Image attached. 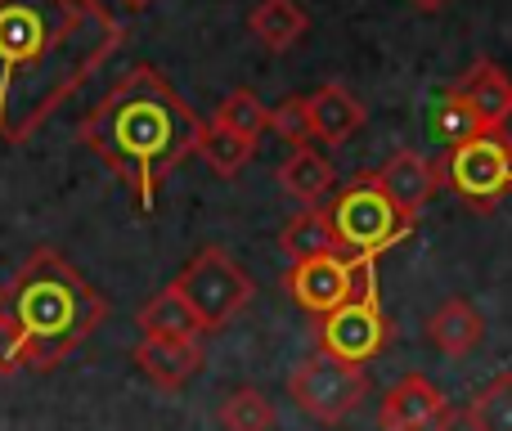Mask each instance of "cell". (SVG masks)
<instances>
[{"label": "cell", "mask_w": 512, "mask_h": 431, "mask_svg": "<svg viewBox=\"0 0 512 431\" xmlns=\"http://www.w3.org/2000/svg\"><path fill=\"white\" fill-rule=\"evenodd\" d=\"M328 220H333L337 234V256H346V261H378L391 243H400L414 229V220L391 207V198L382 194L373 176L351 180L333 198Z\"/></svg>", "instance_id": "4"}, {"label": "cell", "mask_w": 512, "mask_h": 431, "mask_svg": "<svg viewBox=\"0 0 512 431\" xmlns=\"http://www.w3.org/2000/svg\"><path fill=\"white\" fill-rule=\"evenodd\" d=\"M104 0H0V144H27L117 50Z\"/></svg>", "instance_id": "1"}, {"label": "cell", "mask_w": 512, "mask_h": 431, "mask_svg": "<svg viewBox=\"0 0 512 431\" xmlns=\"http://www.w3.org/2000/svg\"><path fill=\"white\" fill-rule=\"evenodd\" d=\"M427 337H432V346L445 355H472L481 346V337H486V319H481L468 301L454 297L427 319Z\"/></svg>", "instance_id": "17"}, {"label": "cell", "mask_w": 512, "mask_h": 431, "mask_svg": "<svg viewBox=\"0 0 512 431\" xmlns=\"http://www.w3.org/2000/svg\"><path fill=\"white\" fill-rule=\"evenodd\" d=\"M288 391H292V400H297L301 414L337 427L342 418H351L355 409L364 405V396H369V378H364V369H355V364H342V360H333V355L315 351L310 360L297 364Z\"/></svg>", "instance_id": "7"}, {"label": "cell", "mask_w": 512, "mask_h": 431, "mask_svg": "<svg viewBox=\"0 0 512 431\" xmlns=\"http://www.w3.org/2000/svg\"><path fill=\"white\" fill-rule=\"evenodd\" d=\"M373 180H378V189L391 198V207H396L400 216L414 220L427 207V198L436 194V185H441V171H436L423 153L400 149V153H391L387 167H382Z\"/></svg>", "instance_id": "13"}, {"label": "cell", "mask_w": 512, "mask_h": 431, "mask_svg": "<svg viewBox=\"0 0 512 431\" xmlns=\"http://www.w3.org/2000/svg\"><path fill=\"white\" fill-rule=\"evenodd\" d=\"M454 95L468 104V113L477 117L481 131H508L512 117V77L499 68L495 59H477L459 81H454Z\"/></svg>", "instance_id": "12"}, {"label": "cell", "mask_w": 512, "mask_h": 431, "mask_svg": "<svg viewBox=\"0 0 512 431\" xmlns=\"http://www.w3.org/2000/svg\"><path fill=\"white\" fill-rule=\"evenodd\" d=\"M252 149H256V144L243 140V135H234L230 126L203 122V135H198V158H203L216 176H239V171L248 167Z\"/></svg>", "instance_id": "20"}, {"label": "cell", "mask_w": 512, "mask_h": 431, "mask_svg": "<svg viewBox=\"0 0 512 431\" xmlns=\"http://www.w3.org/2000/svg\"><path fill=\"white\" fill-rule=\"evenodd\" d=\"M360 126H364V104L346 86L328 81V86H319L310 95V131H315V140L346 144Z\"/></svg>", "instance_id": "14"}, {"label": "cell", "mask_w": 512, "mask_h": 431, "mask_svg": "<svg viewBox=\"0 0 512 431\" xmlns=\"http://www.w3.org/2000/svg\"><path fill=\"white\" fill-rule=\"evenodd\" d=\"M441 180L477 212H495L512 194V135L508 131H477L463 144L445 149Z\"/></svg>", "instance_id": "5"}, {"label": "cell", "mask_w": 512, "mask_h": 431, "mask_svg": "<svg viewBox=\"0 0 512 431\" xmlns=\"http://www.w3.org/2000/svg\"><path fill=\"white\" fill-rule=\"evenodd\" d=\"M279 185H283V194H292L301 207H315L319 198L333 189V167H328L324 153H315L306 144V149L288 153V162L279 167Z\"/></svg>", "instance_id": "19"}, {"label": "cell", "mask_w": 512, "mask_h": 431, "mask_svg": "<svg viewBox=\"0 0 512 431\" xmlns=\"http://www.w3.org/2000/svg\"><path fill=\"white\" fill-rule=\"evenodd\" d=\"M221 427L225 431H270L274 427V405L256 387H239L221 400Z\"/></svg>", "instance_id": "23"}, {"label": "cell", "mask_w": 512, "mask_h": 431, "mask_svg": "<svg viewBox=\"0 0 512 431\" xmlns=\"http://www.w3.org/2000/svg\"><path fill=\"white\" fill-rule=\"evenodd\" d=\"M279 247L288 252L292 265H306L319 261V256H337V234H333V220H328L324 207H301L297 216L283 225Z\"/></svg>", "instance_id": "16"}, {"label": "cell", "mask_w": 512, "mask_h": 431, "mask_svg": "<svg viewBox=\"0 0 512 431\" xmlns=\"http://www.w3.org/2000/svg\"><path fill=\"white\" fill-rule=\"evenodd\" d=\"M27 369V355H23V337L14 333L5 315H0V378H14V373Z\"/></svg>", "instance_id": "26"}, {"label": "cell", "mask_w": 512, "mask_h": 431, "mask_svg": "<svg viewBox=\"0 0 512 431\" xmlns=\"http://www.w3.org/2000/svg\"><path fill=\"white\" fill-rule=\"evenodd\" d=\"M126 5H135V9H140V5H149V0H126Z\"/></svg>", "instance_id": "28"}, {"label": "cell", "mask_w": 512, "mask_h": 431, "mask_svg": "<svg viewBox=\"0 0 512 431\" xmlns=\"http://www.w3.org/2000/svg\"><path fill=\"white\" fill-rule=\"evenodd\" d=\"M288 292L301 310H310L315 319L333 315L337 306L355 297V265L346 256H319V261L292 265L288 270Z\"/></svg>", "instance_id": "10"}, {"label": "cell", "mask_w": 512, "mask_h": 431, "mask_svg": "<svg viewBox=\"0 0 512 431\" xmlns=\"http://www.w3.org/2000/svg\"><path fill=\"white\" fill-rule=\"evenodd\" d=\"M463 418L472 431H512V373H499L495 382H486Z\"/></svg>", "instance_id": "21"}, {"label": "cell", "mask_w": 512, "mask_h": 431, "mask_svg": "<svg viewBox=\"0 0 512 431\" xmlns=\"http://www.w3.org/2000/svg\"><path fill=\"white\" fill-rule=\"evenodd\" d=\"M315 333H319V351L324 355L364 369L369 360L382 355V346H387V337H391V324H387V315H382L378 297H355V301H346V306H337L333 315L319 319Z\"/></svg>", "instance_id": "8"}, {"label": "cell", "mask_w": 512, "mask_h": 431, "mask_svg": "<svg viewBox=\"0 0 512 431\" xmlns=\"http://www.w3.org/2000/svg\"><path fill=\"white\" fill-rule=\"evenodd\" d=\"M135 324H140L144 337H203V324H198V315L189 310V301L176 292V283L153 292V297L140 306Z\"/></svg>", "instance_id": "18"}, {"label": "cell", "mask_w": 512, "mask_h": 431, "mask_svg": "<svg viewBox=\"0 0 512 431\" xmlns=\"http://www.w3.org/2000/svg\"><path fill=\"white\" fill-rule=\"evenodd\" d=\"M212 122L230 126L234 135H243V140L256 144L261 140V131H270V108H265L252 90H230V95L221 99V108H216Z\"/></svg>", "instance_id": "22"}, {"label": "cell", "mask_w": 512, "mask_h": 431, "mask_svg": "<svg viewBox=\"0 0 512 431\" xmlns=\"http://www.w3.org/2000/svg\"><path fill=\"white\" fill-rule=\"evenodd\" d=\"M306 27H310V18L297 0H256V9L248 14V32L270 54L292 50V45L306 36Z\"/></svg>", "instance_id": "15"}, {"label": "cell", "mask_w": 512, "mask_h": 431, "mask_svg": "<svg viewBox=\"0 0 512 431\" xmlns=\"http://www.w3.org/2000/svg\"><path fill=\"white\" fill-rule=\"evenodd\" d=\"M176 292L189 301V310L198 315L203 333H221L234 315L252 301V279L225 247H203L185 270L176 274Z\"/></svg>", "instance_id": "6"}, {"label": "cell", "mask_w": 512, "mask_h": 431, "mask_svg": "<svg viewBox=\"0 0 512 431\" xmlns=\"http://www.w3.org/2000/svg\"><path fill=\"white\" fill-rule=\"evenodd\" d=\"M131 360L153 387L176 391L203 369V337H140Z\"/></svg>", "instance_id": "11"}, {"label": "cell", "mask_w": 512, "mask_h": 431, "mask_svg": "<svg viewBox=\"0 0 512 431\" xmlns=\"http://www.w3.org/2000/svg\"><path fill=\"white\" fill-rule=\"evenodd\" d=\"M270 131H279L292 149H306V144L315 140V131H310V99L288 95L283 104H274L270 108Z\"/></svg>", "instance_id": "24"}, {"label": "cell", "mask_w": 512, "mask_h": 431, "mask_svg": "<svg viewBox=\"0 0 512 431\" xmlns=\"http://www.w3.org/2000/svg\"><path fill=\"white\" fill-rule=\"evenodd\" d=\"M409 5H414V9H423V14H436V9H445V5H450V0H409Z\"/></svg>", "instance_id": "27"}, {"label": "cell", "mask_w": 512, "mask_h": 431, "mask_svg": "<svg viewBox=\"0 0 512 431\" xmlns=\"http://www.w3.org/2000/svg\"><path fill=\"white\" fill-rule=\"evenodd\" d=\"M0 315L23 337V355L32 373H50L108 319V301L90 288V279L59 256L54 247H36L0 288Z\"/></svg>", "instance_id": "3"}, {"label": "cell", "mask_w": 512, "mask_h": 431, "mask_svg": "<svg viewBox=\"0 0 512 431\" xmlns=\"http://www.w3.org/2000/svg\"><path fill=\"white\" fill-rule=\"evenodd\" d=\"M198 135V113L153 63L131 68L77 122V140L131 189L140 212H153L162 180L198 153Z\"/></svg>", "instance_id": "2"}, {"label": "cell", "mask_w": 512, "mask_h": 431, "mask_svg": "<svg viewBox=\"0 0 512 431\" xmlns=\"http://www.w3.org/2000/svg\"><path fill=\"white\" fill-rule=\"evenodd\" d=\"M436 131H441V140L450 144H463L468 135H477L481 126H477V117L468 113V104H463L454 90H445V99H441V108H436Z\"/></svg>", "instance_id": "25"}, {"label": "cell", "mask_w": 512, "mask_h": 431, "mask_svg": "<svg viewBox=\"0 0 512 431\" xmlns=\"http://www.w3.org/2000/svg\"><path fill=\"white\" fill-rule=\"evenodd\" d=\"M378 427L382 431H450L454 409L423 373H409V378H400L387 391V400L378 409Z\"/></svg>", "instance_id": "9"}]
</instances>
